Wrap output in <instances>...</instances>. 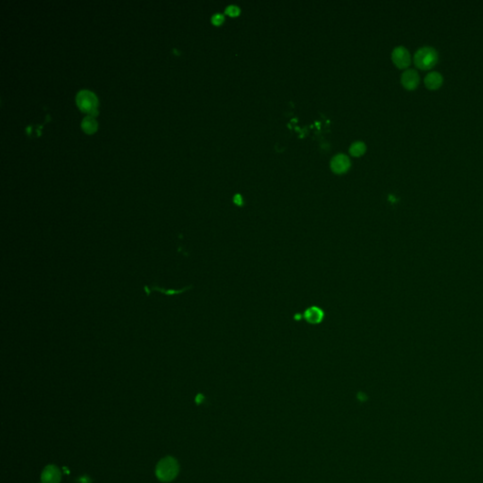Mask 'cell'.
<instances>
[{
  "mask_svg": "<svg viewBox=\"0 0 483 483\" xmlns=\"http://www.w3.org/2000/svg\"><path fill=\"white\" fill-rule=\"evenodd\" d=\"M350 167L349 158L344 154H339L332 158L330 161V168L336 174H344Z\"/></svg>",
  "mask_w": 483,
  "mask_h": 483,
  "instance_id": "6",
  "label": "cell"
},
{
  "mask_svg": "<svg viewBox=\"0 0 483 483\" xmlns=\"http://www.w3.org/2000/svg\"><path fill=\"white\" fill-rule=\"evenodd\" d=\"M365 151H366V145L362 142L353 143L349 148V152L351 153V155L355 156V157L362 156V154H364Z\"/></svg>",
  "mask_w": 483,
  "mask_h": 483,
  "instance_id": "12",
  "label": "cell"
},
{
  "mask_svg": "<svg viewBox=\"0 0 483 483\" xmlns=\"http://www.w3.org/2000/svg\"><path fill=\"white\" fill-rule=\"evenodd\" d=\"M203 399H204V397L202 395H198L197 397H195V402L197 404H200L203 401Z\"/></svg>",
  "mask_w": 483,
  "mask_h": 483,
  "instance_id": "16",
  "label": "cell"
},
{
  "mask_svg": "<svg viewBox=\"0 0 483 483\" xmlns=\"http://www.w3.org/2000/svg\"><path fill=\"white\" fill-rule=\"evenodd\" d=\"M225 17L221 14H216L211 17V23L215 26H220L224 22Z\"/></svg>",
  "mask_w": 483,
  "mask_h": 483,
  "instance_id": "14",
  "label": "cell"
},
{
  "mask_svg": "<svg viewBox=\"0 0 483 483\" xmlns=\"http://www.w3.org/2000/svg\"><path fill=\"white\" fill-rule=\"evenodd\" d=\"M76 102L80 110L88 114V116L95 117L98 115V99L97 96L88 90L80 91L76 97Z\"/></svg>",
  "mask_w": 483,
  "mask_h": 483,
  "instance_id": "3",
  "label": "cell"
},
{
  "mask_svg": "<svg viewBox=\"0 0 483 483\" xmlns=\"http://www.w3.org/2000/svg\"><path fill=\"white\" fill-rule=\"evenodd\" d=\"M234 201H235V203H236V204H238V205H241L242 204L241 195H240V194H236V195H235V197H234Z\"/></svg>",
  "mask_w": 483,
  "mask_h": 483,
  "instance_id": "15",
  "label": "cell"
},
{
  "mask_svg": "<svg viewBox=\"0 0 483 483\" xmlns=\"http://www.w3.org/2000/svg\"><path fill=\"white\" fill-rule=\"evenodd\" d=\"M438 60L439 54L432 47H422L414 53V64L419 69H432L437 64Z\"/></svg>",
  "mask_w": 483,
  "mask_h": 483,
  "instance_id": "2",
  "label": "cell"
},
{
  "mask_svg": "<svg viewBox=\"0 0 483 483\" xmlns=\"http://www.w3.org/2000/svg\"><path fill=\"white\" fill-rule=\"evenodd\" d=\"M193 288V285H190V286H186L182 289H179V290H174V289H164V288H161V287H159L157 285H154V286H151V287H148V286H145L144 287V290L145 292L146 293L147 296H149L152 292H160V293H163L165 295H168V296H174V295H177V294H180V293H183L186 291H189Z\"/></svg>",
  "mask_w": 483,
  "mask_h": 483,
  "instance_id": "9",
  "label": "cell"
},
{
  "mask_svg": "<svg viewBox=\"0 0 483 483\" xmlns=\"http://www.w3.org/2000/svg\"><path fill=\"white\" fill-rule=\"evenodd\" d=\"M401 83L403 87L409 91L416 89L420 83V76L415 69H407L401 76Z\"/></svg>",
  "mask_w": 483,
  "mask_h": 483,
  "instance_id": "5",
  "label": "cell"
},
{
  "mask_svg": "<svg viewBox=\"0 0 483 483\" xmlns=\"http://www.w3.org/2000/svg\"><path fill=\"white\" fill-rule=\"evenodd\" d=\"M179 472L177 461L173 457L161 459L156 466V477L161 483H170L174 481Z\"/></svg>",
  "mask_w": 483,
  "mask_h": 483,
  "instance_id": "1",
  "label": "cell"
},
{
  "mask_svg": "<svg viewBox=\"0 0 483 483\" xmlns=\"http://www.w3.org/2000/svg\"><path fill=\"white\" fill-rule=\"evenodd\" d=\"M225 13L227 16H229L235 17V16H238L240 15L241 11H240V8H239V7H237V6H235V5H230V6H228V7L225 9Z\"/></svg>",
  "mask_w": 483,
  "mask_h": 483,
  "instance_id": "13",
  "label": "cell"
},
{
  "mask_svg": "<svg viewBox=\"0 0 483 483\" xmlns=\"http://www.w3.org/2000/svg\"><path fill=\"white\" fill-rule=\"evenodd\" d=\"M62 474L60 469L56 466H48L42 472V483H60Z\"/></svg>",
  "mask_w": 483,
  "mask_h": 483,
  "instance_id": "7",
  "label": "cell"
},
{
  "mask_svg": "<svg viewBox=\"0 0 483 483\" xmlns=\"http://www.w3.org/2000/svg\"><path fill=\"white\" fill-rule=\"evenodd\" d=\"M305 318L311 324L320 323L323 319V311L316 307H312L305 312Z\"/></svg>",
  "mask_w": 483,
  "mask_h": 483,
  "instance_id": "10",
  "label": "cell"
},
{
  "mask_svg": "<svg viewBox=\"0 0 483 483\" xmlns=\"http://www.w3.org/2000/svg\"><path fill=\"white\" fill-rule=\"evenodd\" d=\"M424 83L429 90H432V91L437 90L443 85L444 77L440 72L432 71L425 77Z\"/></svg>",
  "mask_w": 483,
  "mask_h": 483,
  "instance_id": "8",
  "label": "cell"
},
{
  "mask_svg": "<svg viewBox=\"0 0 483 483\" xmlns=\"http://www.w3.org/2000/svg\"><path fill=\"white\" fill-rule=\"evenodd\" d=\"M81 129L87 134H93L97 129V123L92 116H86L81 122Z\"/></svg>",
  "mask_w": 483,
  "mask_h": 483,
  "instance_id": "11",
  "label": "cell"
},
{
  "mask_svg": "<svg viewBox=\"0 0 483 483\" xmlns=\"http://www.w3.org/2000/svg\"><path fill=\"white\" fill-rule=\"evenodd\" d=\"M392 61L399 69L408 68L412 63L410 51L402 46L397 47L392 52Z\"/></svg>",
  "mask_w": 483,
  "mask_h": 483,
  "instance_id": "4",
  "label": "cell"
}]
</instances>
